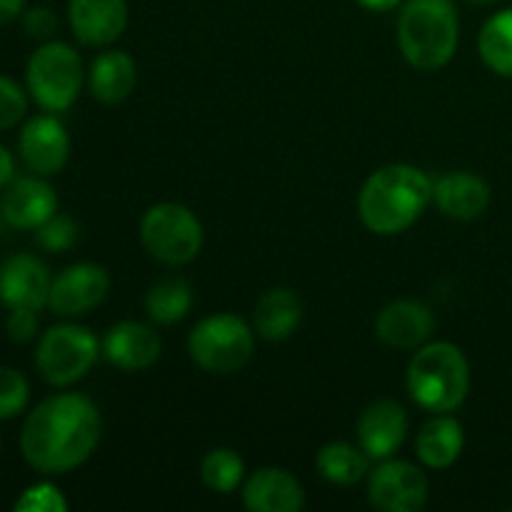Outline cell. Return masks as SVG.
Returning <instances> with one entry per match:
<instances>
[{
    "label": "cell",
    "instance_id": "cell-1",
    "mask_svg": "<svg viewBox=\"0 0 512 512\" xmlns=\"http://www.w3.org/2000/svg\"><path fill=\"white\" fill-rule=\"evenodd\" d=\"M103 438V415L83 393L40 400L20 430L23 460L45 478L68 475L88 463Z\"/></svg>",
    "mask_w": 512,
    "mask_h": 512
},
{
    "label": "cell",
    "instance_id": "cell-2",
    "mask_svg": "<svg viewBox=\"0 0 512 512\" xmlns=\"http://www.w3.org/2000/svg\"><path fill=\"white\" fill-rule=\"evenodd\" d=\"M433 203V178L408 163L373 170L358 193V218L370 233L393 238L413 228Z\"/></svg>",
    "mask_w": 512,
    "mask_h": 512
},
{
    "label": "cell",
    "instance_id": "cell-3",
    "mask_svg": "<svg viewBox=\"0 0 512 512\" xmlns=\"http://www.w3.org/2000/svg\"><path fill=\"white\" fill-rule=\"evenodd\" d=\"M460 15L455 0H405L398 15V48L423 73L443 70L458 53Z\"/></svg>",
    "mask_w": 512,
    "mask_h": 512
},
{
    "label": "cell",
    "instance_id": "cell-4",
    "mask_svg": "<svg viewBox=\"0 0 512 512\" xmlns=\"http://www.w3.org/2000/svg\"><path fill=\"white\" fill-rule=\"evenodd\" d=\"M405 388L425 413H455L463 408L470 393L468 358L450 340H428L410 358Z\"/></svg>",
    "mask_w": 512,
    "mask_h": 512
},
{
    "label": "cell",
    "instance_id": "cell-5",
    "mask_svg": "<svg viewBox=\"0 0 512 512\" xmlns=\"http://www.w3.org/2000/svg\"><path fill=\"white\" fill-rule=\"evenodd\" d=\"M83 58L65 40H45L25 63V88L33 103L45 113H65L83 90Z\"/></svg>",
    "mask_w": 512,
    "mask_h": 512
},
{
    "label": "cell",
    "instance_id": "cell-6",
    "mask_svg": "<svg viewBox=\"0 0 512 512\" xmlns=\"http://www.w3.org/2000/svg\"><path fill=\"white\" fill-rule=\"evenodd\" d=\"M255 353V330L235 313H213L198 320L188 335V355L210 375L243 370Z\"/></svg>",
    "mask_w": 512,
    "mask_h": 512
},
{
    "label": "cell",
    "instance_id": "cell-7",
    "mask_svg": "<svg viewBox=\"0 0 512 512\" xmlns=\"http://www.w3.org/2000/svg\"><path fill=\"white\" fill-rule=\"evenodd\" d=\"M145 253L168 268L193 263L203 250V223L198 215L180 203H155L143 213L138 225Z\"/></svg>",
    "mask_w": 512,
    "mask_h": 512
},
{
    "label": "cell",
    "instance_id": "cell-8",
    "mask_svg": "<svg viewBox=\"0 0 512 512\" xmlns=\"http://www.w3.org/2000/svg\"><path fill=\"white\" fill-rule=\"evenodd\" d=\"M103 353L100 340L80 323H58L45 330L35 348V368L53 388L80 383Z\"/></svg>",
    "mask_w": 512,
    "mask_h": 512
},
{
    "label": "cell",
    "instance_id": "cell-9",
    "mask_svg": "<svg viewBox=\"0 0 512 512\" xmlns=\"http://www.w3.org/2000/svg\"><path fill=\"white\" fill-rule=\"evenodd\" d=\"M365 480H368V503L375 510L420 512L428 505V475L410 460H378Z\"/></svg>",
    "mask_w": 512,
    "mask_h": 512
},
{
    "label": "cell",
    "instance_id": "cell-10",
    "mask_svg": "<svg viewBox=\"0 0 512 512\" xmlns=\"http://www.w3.org/2000/svg\"><path fill=\"white\" fill-rule=\"evenodd\" d=\"M110 293V275L98 263H73L53 278L48 308L58 318H80L105 303Z\"/></svg>",
    "mask_w": 512,
    "mask_h": 512
},
{
    "label": "cell",
    "instance_id": "cell-11",
    "mask_svg": "<svg viewBox=\"0 0 512 512\" xmlns=\"http://www.w3.org/2000/svg\"><path fill=\"white\" fill-rule=\"evenodd\" d=\"M18 153L25 168L35 175H58L68 165L70 135L55 113L33 115L23 123L18 135Z\"/></svg>",
    "mask_w": 512,
    "mask_h": 512
},
{
    "label": "cell",
    "instance_id": "cell-12",
    "mask_svg": "<svg viewBox=\"0 0 512 512\" xmlns=\"http://www.w3.org/2000/svg\"><path fill=\"white\" fill-rule=\"evenodd\" d=\"M410 420L403 405L393 398H378L360 413L355 433L358 445L368 453L370 460L393 458L408 438Z\"/></svg>",
    "mask_w": 512,
    "mask_h": 512
},
{
    "label": "cell",
    "instance_id": "cell-13",
    "mask_svg": "<svg viewBox=\"0 0 512 512\" xmlns=\"http://www.w3.org/2000/svg\"><path fill=\"white\" fill-rule=\"evenodd\" d=\"M58 213V193L43 175L15 178L0 193V215L15 230H38Z\"/></svg>",
    "mask_w": 512,
    "mask_h": 512
},
{
    "label": "cell",
    "instance_id": "cell-14",
    "mask_svg": "<svg viewBox=\"0 0 512 512\" xmlns=\"http://www.w3.org/2000/svg\"><path fill=\"white\" fill-rule=\"evenodd\" d=\"M50 275L48 265L30 253H15L0 263V303L8 310H43L48 305Z\"/></svg>",
    "mask_w": 512,
    "mask_h": 512
},
{
    "label": "cell",
    "instance_id": "cell-15",
    "mask_svg": "<svg viewBox=\"0 0 512 512\" xmlns=\"http://www.w3.org/2000/svg\"><path fill=\"white\" fill-rule=\"evenodd\" d=\"M435 333V313L423 300L403 298L385 305L375 318L380 343L395 350H418Z\"/></svg>",
    "mask_w": 512,
    "mask_h": 512
},
{
    "label": "cell",
    "instance_id": "cell-16",
    "mask_svg": "<svg viewBox=\"0 0 512 512\" xmlns=\"http://www.w3.org/2000/svg\"><path fill=\"white\" fill-rule=\"evenodd\" d=\"M100 348L110 365L125 373H140L158 363L163 353V340L153 325L140 323V320H123L105 333Z\"/></svg>",
    "mask_w": 512,
    "mask_h": 512
},
{
    "label": "cell",
    "instance_id": "cell-17",
    "mask_svg": "<svg viewBox=\"0 0 512 512\" xmlns=\"http://www.w3.org/2000/svg\"><path fill=\"white\" fill-rule=\"evenodd\" d=\"M68 23L78 43L108 48L128 28V0H68Z\"/></svg>",
    "mask_w": 512,
    "mask_h": 512
},
{
    "label": "cell",
    "instance_id": "cell-18",
    "mask_svg": "<svg viewBox=\"0 0 512 512\" xmlns=\"http://www.w3.org/2000/svg\"><path fill=\"white\" fill-rule=\"evenodd\" d=\"M493 190L488 180L470 170H450L433 180V205L450 220H478L488 213Z\"/></svg>",
    "mask_w": 512,
    "mask_h": 512
},
{
    "label": "cell",
    "instance_id": "cell-19",
    "mask_svg": "<svg viewBox=\"0 0 512 512\" xmlns=\"http://www.w3.org/2000/svg\"><path fill=\"white\" fill-rule=\"evenodd\" d=\"M243 505L250 512H300L305 508V490L290 470L268 465L245 478Z\"/></svg>",
    "mask_w": 512,
    "mask_h": 512
},
{
    "label": "cell",
    "instance_id": "cell-20",
    "mask_svg": "<svg viewBox=\"0 0 512 512\" xmlns=\"http://www.w3.org/2000/svg\"><path fill=\"white\" fill-rule=\"evenodd\" d=\"M465 448V428L453 413H438L425 420L415 438V455L428 470H448L460 460Z\"/></svg>",
    "mask_w": 512,
    "mask_h": 512
},
{
    "label": "cell",
    "instance_id": "cell-21",
    "mask_svg": "<svg viewBox=\"0 0 512 512\" xmlns=\"http://www.w3.org/2000/svg\"><path fill=\"white\" fill-rule=\"evenodd\" d=\"M138 85V63L125 50H103L88 68V90L98 103L118 105L133 95Z\"/></svg>",
    "mask_w": 512,
    "mask_h": 512
},
{
    "label": "cell",
    "instance_id": "cell-22",
    "mask_svg": "<svg viewBox=\"0 0 512 512\" xmlns=\"http://www.w3.org/2000/svg\"><path fill=\"white\" fill-rule=\"evenodd\" d=\"M300 320H303V303L290 288H270L255 303L253 330L268 343L288 340L300 328Z\"/></svg>",
    "mask_w": 512,
    "mask_h": 512
},
{
    "label": "cell",
    "instance_id": "cell-23",
    "mask_svg": "<svg viewBox=\"0 0 512 512\" xmlns=\"http://www.w3.org/2000/svg\"><path fill=\"white\" fill-rule=\"evenodd\" d=\"M315 468H318L320 478L328 480V483L350 488V485H358L360 480L368 478L370 458L360 445L333 440L318 450Z\"/></svg>",
    "mask_w": 512,
    "mask_h": 512
},
{
    "label": "cell",
    "instance_id": "cell-24",
    "mask_svg": "<svg viewBox=\"0 0 512 512\" xmlns=\"http://www.w3.org/2000/svg\"><path fill=\"white\" fill-rule=\"evenodd\" d=\"M193 285L185 278H160L145 293V313L155 325H175L193 310Z\"/></svg>",
    "mask_w": 512,
    "mask_h": 512
},
{
    "label": "cell",
    "instance_id": "cell-25",
    "mask_svg": "<svg viewBox=\"0 0 512 512\" xmlns=\"http://www.w3.org/2000/svg\"><path fill=\"white\" fill-rule=\"evenodd\" d=\"M478 53L495 75L512 80V5L485 20L478 33Z\"/></svg>",
    "mask_w": 512,
    "mask_h": 512
},
{
    "label": "cell",
    "instance_id": "cell-26",
    "mask_svg": "<svg viewBox=\"0 0 512 512\" xmlns=\"http://www.w3.org/2000/svg\"><path fill=\"white\" fill-rule=\"evenodd\" d=\"M200 480L208 490L230 495L245 483V463L233 448H213L200 460Z\"/></svg>",
    "mask_w": 512,
    "mask_h": 512
},
{
    "label": "cell",
    "instance_id": "cell-27",
    "mask_svg": "<svg viewBox=\"0 0 512 512\" xmlns=\"http://www.w3.org/2000/svg\"><path fill=\"white\" fill-rule=\"evenodd\" d=\"M30 403V383L20 370L0 365V420H13Z\"/></svg>",
    "mask_w": 512,
    "mask_h": 512
},
{
    "label": "cell",
    "instance_id": "cell-28",
    "mask_svg": "<svg viewBox=\"0 0 512 512\" xmlns=\"http://www.w3.org/2000/svg\"><path fill=\"white\" fill-rule=\"evenodd\" d=\"M78 223L70 215L55 213L53 218L45 220L38 230H35V240L48 253H65L78 243Z\"/></svg>",
    "mask_w": 512,
    "mask_h": 512
},
{
    "label": "cell",
    "instance_id": "cell-29",
    "mask_svg": "<svg viewBox=\"0 0 512 512\" xmlns=\"http://www.w3.org/2000/svg\"><path fill=\"white\" fill-rule=\"evenodd\" d=\"M15 510L18 512H68V500H65L63 490L53 485L50 480L35 483L20 493L15 500Z\"/></svg>",
    "mask_w": 512,
    "mask_h": 512
},
{
    "label": "cell",
    "instance_id": "cell-30",
    "mask_svg": "<svg viewBox=\"0 0 512 512\" xmlns=\"http://www.w3.org/2000/svg\"><path fill=\"white\" fill-rule=\"evenodd\" d=\"M28 113V90L8 75H0V133L23 123Z\"/></svg>",
    "mask_w": 512,
    "mask_h": 512
},
{
    "label": "cell",
    "instance_id": "cell-31",
    "mask_svg": "<svg viewBox=\"0 0 512 512\" xmlns=\"http://www.w3.org/2000/svg\"><path fill=\"white\" fill-rule=\"evenodd\" d=\"M20 18H23L25 35L33 40H40V43L53 40L55 30H58V15H55V10L48 8V5H33V8L25 10Z\"/></svg>",
    "mask_w": 512,
    "mask_h": 512
},
{
    "label": "cell",
    "instance_id": "cell-32",
    "mask_svg": "<svg viewBox=\"0 0 512 512\" xmlns=\"http://www.w3.org/2000/svg\"><path fill=\"white\" fill-rule=\"evenodd\" d=\"M5 333H8V338L18 345L33 343L40 333L38 310H30V308L10 310L8 320H5Z\"/></svg>",
    "mask_w": 512,
    "mask_h": 512
},
{
    "label": "cell",
    "instance_id": "cell-33",
    "mask_svg": "<svg viewBox=\"0 0 512 512\" xmlns=\"http://www.w3.org/2000/svg\"><path fill=\"white\" fill-rule=\"evenodd\" d=\"M15 178H18V175H15V158H13V153H10V150L5 148V145H0V193H3V190L8 188V185L13 183Z\"/></svg>",
    "mask_w": 512,
    "mask_h": 512
},
{
    "label": "cell",
    "instance_id": "cell-34",
    "mask_svg": "<svg viewBox=\"0 0 512 512\" xmlns=\"http://www.w3.org/2000/svg\"><path fill=\"white\" fill-rule=\"evenodd\" d=\"M25 13V0H0V25L20 18Z\"/></svg>",
    "mask_w": 512,
    "mask_h": 512
},
{
    "label": "cell",
    "instance_id": "cell-35",
    "mask_svg": "<svg viewBox=\"0 0 512 512\" xmlns=\"http://www.w3.org/2000/svg\"><path fill=\"white\" fill-rule=\"evenodd\" d=\"M360 8L370 10V13H390V10L400 8L405 0H355Z\"/></svg>",
    "mask_w": 512,
    "mask_h": 512
},
{
    "label": "cell",
    "instance_id": "cell-36",
    "mask_svg": "<svg viewBox=\"0 0 512 512\" xmlns=\"http://www.w3.org/2000/svg\"><path fill=\"white\" fill-rule=\"evenodd\" d=\"M470 5H493V3H498V0H468Z\"/></svg>",
    "mask_w": 512,
    "mask_h": 512
}]
</instances>
